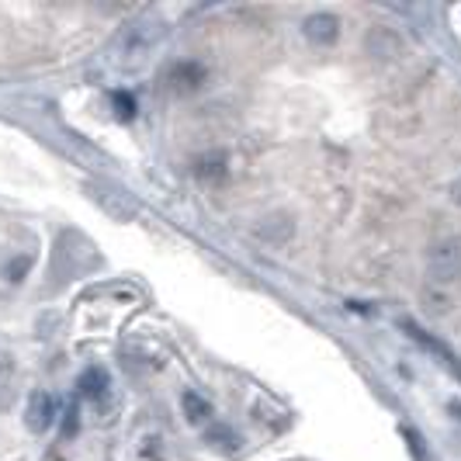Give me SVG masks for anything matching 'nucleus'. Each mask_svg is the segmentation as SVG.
<instances>
[{
    "mask_svg": "<svg viewBox=\"0 0 461 461\" xmlns=\"http://www.w3.org/2000/svg\"><path fill=\"white\" fill-rule=\"evenodd\" d=\"M406 440H410L413 458H416V461H431V458H427V455H423V440L416 437V431H406Z\"/></svg>",
    "mask_w": 461,
    "mask_h": 461,
    "instance_id": "f8f14e48",
    "label": "nucleus"
},
{
    "mask_svg": "<svg viewBox=\"0 0 461 461\" xmlns=\"http://www.w3.org/2000/svg\"><path fill=\"white\" fill-rule=\"evenodd\" d=\"M205 440L212 444V448H219V451H230V455L239 448V437L232 434L230 427H212V431L205 434Z\"/></svg>",
    "mask_w": 461,
    "mask_h": 461,
    "instance_id": "1a4fd4ad",
    "label": "nucleus"
},
{
    "mask_svg": "<svg viewBox=\"0 0 461 461\" xmlns=\"http://www.w3.org/2000/svg\"><path fill=\"white\" fill-rule=\"evenodd\" d=\"M403 330H406V334H410L413 340L423 347V351H431V354H434V358L440 361V364H444V368H448V371H451V375L461 382V358H458V354H451V351H448L440 340H434L427 330H420V326H416V323H410V319H403Z\"/></svg>",
    "mask_w": 461,
    "mask_h": 461,
    "instance_id": "f03ea898",
    "label": "nucleus"
},
{
    "mask_svg": "<svg viewBox=\"0 0 461 461\" xmlns=\"http://www.w3.org/2000/svg\"><path fill=\"white\" fill-rule=\"evenodd\" d=\"M180 406H184L187 423H195V427L212 420V403H208L205 396H198V392H184V396H180Z\"/></svg>",
    "mask_w": 461,
    "mask_h": 461,
    "instance_id": "0eeeda50",
    "label": "nucleus"
},
{
    "mask_svg": "<svg viewBox=\"0 0 461 461\" xmlns=\"http://www.w3.org/2000/svg\"><path fill=\"white\" fill-rule=\"evenodd\" d=\"M423 309L431 312V316H444L448 309H451V295H448V288L444 284H427L423 288Z\"/></svg>",
    "mask_w": 461,
    "mask_h": 461,
    "instance_id": "6e6552de",
    "label": "nucleus"
},
{
    "mask_svg": "<svg viewBox=\"0 0 461 461\" xmlns=\"http://www.w3.org/2000/svg\"><path fill=\"white\" fill-rule=\"evenodd\" d=\"M111 101H115V108H118V118H132V115H135V101H132L128 94H122V91H115V94H111Z\"/></svg>",
    "mask_w": 461,
    "mask_h": 461,
    "instance_id": "9d476101",
    "label": "nucleus"
},
{
    "mask_svg": "<svg viewBox=\"0 0 461 461\" xmlns=\"http://www.w3.org/2000/svg\"><path fill=\"white\" fill-rule=\"evenodd\" d=\"M198 174H202V178H215V174H222V167H219V160H202Z\"/></svg>",
    "mask_w": 461,
    "mask_h": 461,
    "instance_id": "ddd939ff",
    "label": "nucleus"
},
{
    "mask_svg": "<svg viewBox=\"0 0 461 461\" xmlns=\"http://www.w3.org/2000/svg\"><path fill=\"white\" fill-rule=\"evenodd\" d=\"M306 35L316 46H334L336 35H340V22L334 14H312L306 22Z\"/></svg>",
    "mask_w": 461,
    "mask_h": 461,
    "instance_id": "423d86ee",
    "label": "nucleus"
},
{
    "mask_svg": "<svg viewBox=\"0 0 461 461\" xmlns=\"http://www.w3.org/2000/svg\"><path fill=\"white\" fill-rule=\"evenodd\" d=\"M202 80H205V70H202L198 63H178V66L167 74L170 91H178V94H191V91H198V87H202Z\"/></svg>",
    "mask_w": 461,
    "mask_h": 461,
    "instance_id": "20e7f679",
    "label": "nucleus"
},
{
    "mask_svg": "<svg viewBox=\"0 0 461 461\" xmlns=\"http://www.w3.org/2000/svg\"><path fill=\"white\" fill-rule=\"evenodd\" d=\"M108 388H111V382H108V371L104 368H87L77 378V392L83 399H91V403H101L104 396H108Z\"/></svg>",
    "mask_w": 461,
    "mask_h": 461,
    "instance_id": "39448f33",
    "label": "nucleus"
},
{
    "mask_svg": "<svg viewBox=\"0 0 461 461\" xmlns=\"http://www.w3.org/2000/svg\"><path fill=\"white\" fill-rule=\"evenodd\" d=\"M56 420V399L49 392H31L28 399V410H25V427L31 434H46Z\"/></svg>",
    "mask_w": 461,
    "mask_h": 461,
    "instance_id": "7ed1b4c3",
    "label": "nucleus"
},
{
    "mask_svg": "<svg viewBox=\"0 0 461 461\" xmlns=\"http://www.w3.org/2000/svg\"><path fill=\"white\" fill-rule=\"evenodd\" d=\"M451 202H455V205H461V178L451 184Z\"/></svg>",
    "mask_w": 461,
    "mask_h": 461,
    "instance_id": "4468645a",
    "label": "nucleus"
},
{
    "mask_svg": "<svg viewBox=\"0 0 461 461\" xmlns=\"http://www.w3.org/2000/svg\"><path fill=\"white\" fill-rule=\"evenodd\" d=\"M77 427H80L77 406H70V410H66V420H63V437H74L77 434Z\"/></svg>",
    "mask_w": 461,
    "mask_h": 461,
    "instance_id": "9b49d317",
    "label": "nucleus"
},
{
    "mask_svg": "<svg viewBox=\"0 0 461 461\" xmlns=\"http://www.w3.org/2000/svg\"><path fill=\"white\" fill-rule=\"evenodd\" d=\"M427 267H431L434 284H448L461 278V236H451V239L437 243L431 257H427Z\"/></svg>",
    "mask_w": 461,
    "mask_h": 461,
    "instance_id": "f257e3e1",
    "label": "nucleus"
}]
</instances>
